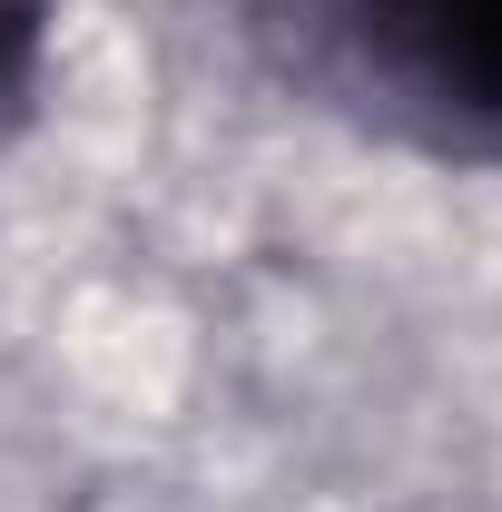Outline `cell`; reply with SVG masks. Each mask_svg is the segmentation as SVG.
I'll use <instances>...</instances> for the list:
<instances>
[{
	"mask_svg": "<svg viewBox=\"0 0 502 512\" xmlns=\"http://www.w3.org/2000/svg\"><path fill=\"white\" fill-rule=\"evenodd\" d=\"M335 10L375 79L502 138V0H335Z\"/></svg>",
	"mask_w": 502,
	"mask_h": 512,
	"instance_id": "1",
	"label": "cell"
},
{
	"mask_svg": "<svg viewBox=\"0 0 502 512\" xmlns=\"http://www.w3.org/2000/svg\"><path fill=\"white\" fill-rule=\"evenodd\" d=\"M50 20H60V0H0V99H20V89L40 79Z\"/></svg>",
	"mask_w": 502,
	"mask_h": 512,
	"instance_id": "2",
	"label": "cell"
}]
</instances>
